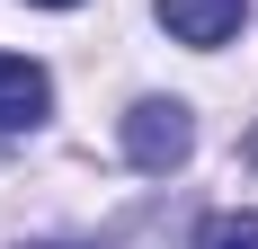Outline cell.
<instances>
[{
    "label": "cell",
    "instance_id": "1",
    "mask_svg": "<svg viewBox=\"0 0 258 249\" xmlns=\"http://www.w3.org/2000/svg\"><path fill=\"white\" fill-rule=\"evenodd\" d=\"M187 151H196V116H187L178 98H134L125 107V160H134V169L169 178Z\"/></svg>",
    "mask_w": 258,
    "mask_h": 249
},
{
    "label": "cell",
    "instance_id": "2",
    "mask_svg": "<svg viewBox=\"0 0 258 249\" xmlns=\"http://www.w3.org/2000/svg\"><path fill=\"white\" fill-rule=\"evenodd\" d=\"M152 9H160V27H169L178 45H196V53L232 45L240 18H249V0H152Z\"/></svg>",
    "mask_w": 258,
    "mask_h": 249
},
{
    "label": "cell",
    "instance_id": "3",
    "mask_svg": "<svg viewBox=\"0 0 258 249\" xmlns=\"http://www.w3.org/2000/svg\"><path fill=\"white\" fill-rule=\"evenodd\" d=\"M45 107H53L45 63H27V53H0V134H27V125H45Z\"/></svg>",
    "mask_w": 258,
    "mask_h": 249
},
{
    "label": "cell",
    "instance_id": "4",
    "mask_svg": "<svg viewBox=\"0 0 258 249\" xmlns=\"http://www.w3.org/2000/svg\"><path fill=\"white\" fill-rule=\"evenodd\" d=\"M196 249H258V214H205Z\"/></svg>",
    "mask_w": 258,
    "mask_h": 249
},
{
    "label": "cell",
    "instance_id": "5",
    "mask_svg": "<svg viewBox=\"0 0 258 249\" xmlns=\"http://www.w3.org/2000/svg\"><path fill=\"white\" fill-rule=\"evenodd\" d=\"M36 9H80V0H36Z\"/></svg>",
    "mask_w": 258,
    "mask_h": 249
},
{
    "label": "cell",
    "instance_id": "6",
    "mask_svg": "<svg viewBox=\"0 0 258 249\" xmlns=\"http://www.w3.org/2000/svg\"><path fill=\"white\" fill-rule=\"evenodd\" d=\"M36 249H80V240H36Z\"/></svg>",
    "mask_w": 258,
    "mask_h": 249
}]
</instances>
